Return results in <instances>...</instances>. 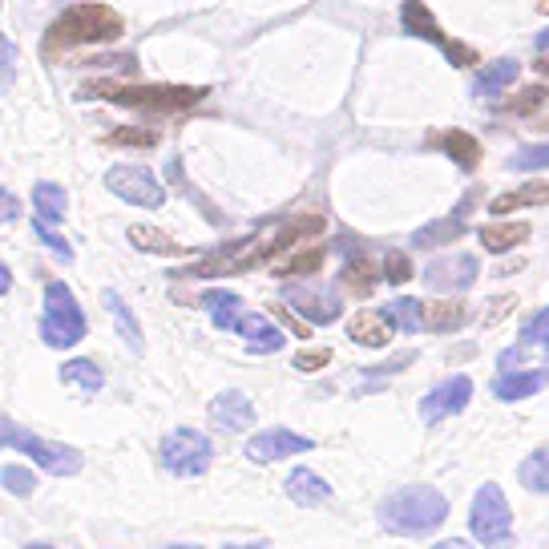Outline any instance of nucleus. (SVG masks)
Listing matches in <instances>:
<instances>
[{
	"label": "nucleus",
	"mask_w": 549,
	"mask_h": 549,
	"mask_svg": "<svg viewBox=\"0 0 549 549\" xmlns=\"http://www.w3.org/2000/svg\"><path fill=\"white\" fill-rule=\"evenodd\" d=\"M122 17L109 9V5H97V0H85V5H69L41 37V53L45 57H61L69 49H81V45H114L122 37Z\"/></svg>",
	"instance_id": "nucleus-1"
},
{
	"label": "nucleus",
	"mask_w": 549,
	"mask_h": 549,
	"mask_svg": "<svg viewBox=\"0 0 549 549\" xmlns=\"http://www.w3.org/2000/svg\"><path fill=\"white\" fill-rule=\"evenodd\" d=\"M445 517H449V501L428 485H404L388 493L376 509L380 529L396 537H428L445 525Z\"/></svg>",
	"instance_id": "nucleus-2"
},
{
	"label": "nucleus",
	"mask_w": 549,
	"mask_h": 549,
	"mask_svg": "<svg viewBox=\"0 0 549 549\" xmlns=\"http://www.w3.org/2000/svg\"><path fill=\"white\" fill-rule=\"evenodd\" d=\"M85 93L105 97L114 105L146 109V114H178V109L198 105L210 89H202V85H114V81H89Z\"/></svg>",
	"instance_id": "nucleus-3"
},
{
	"label": "nucleus",
	"mask_w": 549,
	"mask_h": 549,
	"mask_svg": "<svg viewBox=\"0 0 549 549\" xmlns=\"http://www.w3.org/2000/svg\"><path fill=\"white\" fill-rule=\"evenodd\" d=\"M89 332V323L81 315V303L73 299L69 283L53 279L45 287V315H41V340L49 348H73L81 344V336Z\"/></svg>",
	"instance_id": "nucleus-4"
},
{
	"label": "nucleus",
	"mask_w": 549,
	"mask_h": 549,
	"mask_svg": "<svg viewBox=\"0 0 549 549\" xmlns=\"http://www.w3.org/2000/svg\"><path fill=\"white\" fill-rule=\"evenodd\" d=\"M0 436H5V449H17V453L33 457L49 477H73V473H81V453L77 449L57 445V441H41V436H33L29 428H17L9 416H5V424H0Z\"/></svg>",
	"instance_id": "nucleus-5"
},
{
	"label": "nucleus",
	"mask_w": 549,
	"mask_h": 549,
	"mask_svg": "<svg viewBox=\"0 0 549 549\" xmlns=\"http://www.w3.org/2000/svg\"><path fill=\"white\" fill-rule=\"evenodd\" d=\"M210 461H214L210 436H202L198 428H174L158 445V465L174 477H202L210 469Z\"/></svg>",
	"instance_id": "nucleus-6"
},
{
	"label": "nucleus",
	"mask_w": 549,
	"mask_h": 549,
	"mask_svg": "<svg viewBox=\"0 0 549 549\" xmlns=\"http://www.w3.org/2000/svg\"><path fill=\"white\" fill-rule=\"evenodd\" d=\"M509 529H513V513H509V501H505L501 485H493V481L481 485L473 505H469V533L485 545H497V541L509 537Z\"/></svg>",
	"instance_id": "nucleus-7"
},
{
	"label": "nucleus",
	"mask_w": 549,
	"mask_h": 549,
	"mask_svg": "<svg viewBox=\"0 0 549 549\" xmlns=\"http://www.w3.org/2000/svg\"><path fill=\"white\" fill-rule=\"evenodd\" d=\"M400 25H404L408 37H420V41H428V45H441L453 65H473V61H477V53H473L469 45H457L441 25L432 21V13L424 9V0H404V5H400Z\"/></svg>",
	"instance_id": "nucleus-8"
},
{
	"label": "nucleus",
	"mask_w": 549,
	"mask_h": 549,
	"mask_svg": "<svg viewBox=\"0 0 549 549\" xmlns=\"http://www.w3.org/2000/svg\"><path fill=\"white\" fill-rule=\"evenodd\" d=\"M105 186L114 190L122 202L130 206H146V210H158L166 202V190L162 182L146 170V166H114V170H105Z\"/></svg>",
	"instance_id": "nucleus-9"
},
{
	"label": "nucleus",
	"mask_w": 549,
	"mask_h": 549,
	"mask_svg": "<svg viewBox=\"0 0 549 549\" xmlns=\"http://www.w3.org/2000/svg\"><path fill=\"white\" fill-rule=\"evenodd\" d=\"M283 299H287L299 315H307V323H315V327H327V323H336V319L344 315V299H340V291H336V287L287 283Z\"/></svg>",
	"instance_id": "nucleus-10"
},
{
	"label": "nucleus",
	"mask_w": 549,
	"mask_h": 549,
	"mask_svg": "<svg viewBox=\"0 0 549 549\" xmlns=\"http://www.w3.org/2000/svg\"><path fill=\"white\" fill-rule=\"evenodd\" d=\"M311 449H315L311 436H299L291 428H267V432H255L247 441V461L275 465V461H287V457H299V453H311Z\"/></svg>",
	"instance_id": "nucleus-11"
},
{
	"label": "nucleus",
	"mask_w": 549,
	"mask_h": 549,
	"mask_svg": "<svg viewBox=\"0 0 549 549\" xmlns=\"http://www.w3.org/2000/svg\"><path fill=\"white\" fill-rule=\"evenodd\" d=\"M469 400H473V380L469 376H449V380H441L420 400V416H424V424H436V420H445V416L465 412Z\"/></svg>",
	"instance_id": "nucleus-12"
},
{
	"label": "nucleus",
	"mask_w": 549,
	"mask_h": 549,
	"mask_svg": "<svg viewBox=\"0 0 549 549\" xmlns=\"http://www.w3.org/2000/svg\"><path fill=\"white\" fill-rule=\"evenodd\" d=\"M481 275V263L473 255H441L424 267V283L432 291H465Z\"/></svg>",
	"instance_id": "nucleus-13"
},
{
	"label": "nucleus",
	"mask_w": 549,
	"mask_h": 549,
	"mask_svg": "<svg viewBox=\"0 0 549 549\" xmlns=\"http://www.w3.org/2000/svg\"><path fill=\"white\" fill-rule=\"evenodd\" d=\"M473 198L477 194H469L453 214H445V218H436V223H428V227H420L416 235H412V247H420V251H428V247H449V243H457L465 231H469V223H465V214H473Z\"/></svg>",
	"instance_id": "nucleus-14"
},
{
	"label": "nucleus",
	"mask_w": 549,
	"mask_h": 549,
	"mask_svg": "<svg viewBox=\"0 0 549 549\" xmlns=\"http://www.w3.org/2000/svg\"><path fill=\"white\" fill-rule=\"evenodd\" d=\"M210 420L223 432H243V428L255 424V408H251V400L243 392H218L210 400Z\"/></svg>",
	"instance_id": "nucleus-15"
},
{
	"label": "nucleus",
	"mask_w": 549,
	"mask_h": 549,
	"mask_svg": "<svg viewBox=\"0 0 549 549\" xmlns=\"http://www.w3.org/2000/svg\"><path fill=\"white\" fill-rule=\"evenodd\" d=\"M344 247H348V263H344V271H340V283H344L348 291H356V295H368V291L380 283V267L372 263V255L360 251L356 239H344Z\"/></svg>",
	"instance_id": "nucleus-16"
},
{
	"label": "nucleus",
	"mask_w": 549,
	"mask_h": 549,
	"mask_svg": "<svg viewBox=\"0 0 549 549\" xmlns=\"http://www.w3.org/2000/svg\"><path fill=\"white\" fill-rule=\"evenodd\" d=\"M348 340L360 348H388L392 340V319L384 311H356L348 319Z\"/></svg>",
	"instance_id": "nucleus-17"
},
{
	"label": "nucleus",
	"mask_w": 549,
	"mask_h": 549,
	"mask_svg": "<svg viewBox=\"0 0 549 549\" xmlns=\"http://www.w3.org/2000/svg\"><path fill=\"white\" fill-rule=\"evenodd\" d=\"M235 332L247 340V352L251 356H267V352H279L283 348V332L267 319V315H243Z\"/></svg>",
	"instance_id": "nucleus-18"
},
{
	"label": "nucleus",
	"mask_w": 549,
	"mask_h": 549,
	"mask_svg": "<svg viewBox=\"0 0 549 549\" xmlns=\"http://www.w3.org/2000/svg\"><path fill=\"white\" fill-rule=\"evenodd\" d=\"M202 307L210 311V323L218 327V332H235L239 319L247 315V311H243V299H239L235 291H223V287H210V291L202 295Z\"/></svg>",
	"instance_id": "nucleus-19"
},
{
	"label": "nucleus",
	"mask_w": 549,
	"mask_h": 549,
	"mask_svg": "<svg viewBox=\"0 0 549 549\" xmlns=\"http://www.w3.org/2000/svg\"><path fill=\"white\" fill-rule=\"evenodd\" d=\"M287 497H291L295 505H303V509H315V505L332 501V485H327L319 473H311V469H295V473L287 477Z\"/></svg>",
	"instance_id": "nucleus-20"
},
{
	"label": "nucleus",
	"mask_w": 549,
	"mask_h": 549,
	"mask_svg": "<svg viewBox=\"0 0 549 549\" xmlns=\"http://www.w3.org/2000/svg\"><path fill=\"white\" fill-rule=\"evenodd\" d=\"M432 146L445 150L461 170H477V162H481V142H477L473 134H465V130H445V134H436Z\"/></svg>",
	"instance_id": "nucleus-21"
},
{
	"label": "nucleus",
	"mask_w": 549,
	"mask_h": 549,
	"mask_svg": "<svg viewBox=\"0 0 549 549\" xmlns=\"http://www.w3.org/2000/svg\"><path fill=\"white\" fill-rule=\"evenodd\" d=\"M545 202H549V182H525V186H517V190L497 194V198L489 202V210H493L497 218H505V214H513V210H525V206H545Z\"/></svg>",
	"instance_id": "nucleus-22"
},
{
	"label": "nucleus",
	"mask_w": 549,
	"mask_h": 549,
	"mask_svg": "<svg viewBox=\"0 0 549 549\" xmlns=\"http://www.w3.org/2000/svg\"><path fill=\"white\" fill-rule=\"evenodd\" d=\"M517 77H521V65H517L513 57H501V61L477 69V77H473V93H477V97H493V93L509 89Z\"/></svg>",
	"instance_id": "nucleus-23"
},
{
	"label": "nucleus",
	"mask_w": 549,
	"mask_h": 549,
	"mask_svg": "<svg viewBox=\"0 0 549 549\" xmlns=\"http://www.w3.org/2000/svg\"><path fill=\"white\" fill-rule=\"evenodd\" d=\"M481 247L493 251V255H505V251H517L525 239H529V223H485L477 231Z\"/></svg>",
	"instance_id": "nucleus-24"
},
{
	"label": "nucleus",
	"mask_w": 549,
	"mask_h": 549,
	"mask_svg": "<svg viewBox=\"0 0 549 549\" xmlns=\"http://www.w3.org/2000/svg\"><path fill=\"white\" fill-rule=\"evenodd\" d=\"M545 380H549L545 372H501V376L493 380V396L505 400V404H513V400H525V396L541 392Z\"/></svg>",
	"instance_id": "nucleus-25"
},
{
	"label": "nucleus",
	"mask_w": 549,
	"mask_h": 549,
	"mask_svg": "<svg viewBox=\"0 0 549 549\" xmlns=\"http://www.w3.org/2000/svg\"><path fill=\"white\" fill-rule=\"evenodd\" d=\"M424 323L428 332H457V327L469 323V307L461 299H436L424 307Z\"/></svg>",
	"instance_id": "nucleus-26"
},
{
	"label": "nucleus",
	"mask_w": 549,
	"mask_h": 549,
	"mask_svg": "<svg viewBox=\"0 0 549 549\" xmlns=\"http://www.w3.org/2000/svg\"><path fill=\"white\" fill-rule=\"evenodd\" d=\"M101 303H105V311L114 315V323H118V332H122V340L134 348V352H142L146 344H142V332H138V319H134V311L126 307V299L118 295V291H101Z\"/></svg>",
	"instance_id": "nucleus-27"
},
{
	"label": "nucleus",
	"mask_w": 549,
	"mask_h": 549,
	"mask_svg": "<svg viewBox=\"0 0 549 549\" xmlns=\"http://www.w3.org/2000/svg\"><path fill=\"white\" fill-rule=\"evenodd\" d=\"M517 481H521V489H529V493H545V497H549V445L533 449V453L521 461Z\"/></svg>",
	"instance_id": "nucleus-28"
},
{
	"label": "nucleus",
	"mask_w": 549,
	"mask_h": 549,
	"mask_svg": "<svg viewBox=\"0 0 549 549\" xmlns=\"http://www.w3.org/2000/svg\"><path fill=\"white\" fill-rule=\"evenodd\" d=\"M33 206H37V218L49 227L65 223V190L57 182H37L33 186Z\"/></svg>",
	"instance_id": "nucleus-29"
},
{
	"label": "nucleus",
	"mask_w": 549,
	"mask_h": 549,
	"mask_svg": "<svg viewBox=\"0 0 549 549\" xmlns=\"http://www.w3.org/2000/svg\"><path fill=\"white\" fill-rule=\"evenodd\" d=\"M384 315L392 319V327H400V332H428V323H424V303L420 299H412V295H404V299H392L388 307H384Z\"/></svg>",
	"instance_id": "nucleus-30"
},
{
	"label": "nucleus",
	"mask_w": 549,
	"mask_h": 549,
	"mask_svg": "<svg viewBox=\"0 0 549 549\" xmlns=\"http://www.w3.org/2000/svg\"><path fill=\"white\" fill-rule=\"evenodd\" d=\"M130 243L138 247V251H150V255H190L182 243H174L166 231H158V227H130Z\"/></svg>",
	"instance_id": "nucleus-31"
},
{
	"label": "nucleus",
	"mask_w": 549,
	"mask_h": 549,
	"mask_svg": "<svg viewBox=\"0 0 549 549\" xmlns=\"http://www.w3.org/2000/svg\"><path fill=\"white\" fill-rule=\"evenodd\" d=\"M61 380H65L69 388L85 392V396L101 392V384H105V376H101V368H97L93 360H69V364H61Z\"/></svg>",
	"instance_id": "nucleus-32"
},
{
	"label": "nucleus",
	"mask_w": 549,
	"mask_h": 549,
	"mask_svg": "<svg viewBox=\"0 0 549 549\" xmlns=\"http://www.w3.org/2000/svg\"><path fill=\"white\" fill-rule=\"evenodd\" d=\"M323 259H327V251H323V247H307V251L291 255L287 263H279V267H275V275H279V279H295V275H315V271L323 267Z\"/></svg>",
	"instance_id": "nucleus-33"
},
{
	"label": "nucleus",
	"mask_w": 549,
	"mask_h": 549,
	"mask_svg": "<svg viewBox=\"0 0 549 549\" xmlns=\"http://www.w3.org/2000/svg\"><path fill=\"white\" fill-rule=\"evenodd\" d=\"M505 166L517 170V174H525V170H545V166H549V146H521Z\"/></svg>",
	"instance_id": "nucleus-34"
},
{
	"label": "nucleus",
	"mask_w": 549,
	"mask_h": 549,
	"mask_svg": "<svg viewBox=\"0 0 549 549\" xmlns=\"http://www.w3.org/2000/svg\"><path fill=\"white\" fill-rule=\"evenodd\" d=\"M521 344L549 348V307H541L533 319H525V327H521Z\"/></svg>",
	"instance_id": "nucleus-35"
},
{
	"label": "nucleus",
	"mask_w": 549,
	"mask_h": 549,
	"mask_svg": "<svg viewBox=\"0 0 549 549\" xmlns=\"http://www.w3.org/2000/svg\"><path fill=\"white\" fill-rule=\"evenodd\" d=\"M0 477H5V489L13 497H33V489H37V477L29 469H21V465H5V469H0Z\"/></svg>",
	"instance_id": "nucleus-36"
},
{
	"label": "nucleus",
	"mask_w": 549,
	"mask_h": 549,
	"mask_svg": "<svg viewBox=\"0 0 549 549\" xmlns=\"http://www.w3.org/2000/svg\"><path fill=\"white\" fill-rule=\"evenodd\" d=\"M384 279L396 283V287H404V283L412 279V259H408L404 251H388V255H384Z\"/></svg>",
	"instance_id": "nucleus-37"
},
{
	"label": "nucleus",
	"mask_w": 549,
	"mask_h": 549,
	"mask_svg": "<svg viewBox=\"0 0 549 549\" xmlns=\"http://www.w3.org/2000/svg\"><path fill=\"white\" fill-rule=\"evenodd\" d=\"M545 101V89L541 85H533V89H525V93H517L513 101H501V109L505 114H517V118H525V114H533V109Z\"/></svg>",
	"instance_id": "nucleus-38"
},
{
	"label": "nucleus",
	"mask_w": 549,
	"mask_h": 549,
	"mask_svg": "<svg viewBox=\"0 0 549 549\" xmlns=\"http://www.w3.org/2000/svg\"><path fill=\"white\" fill-rule=\"evenodd\" d=\"M33 231H37V239H41V243H45V247H49L57 259H61V263H69V259H73V247H69V243H65V239H61V235H57L49 223H41V218H33Z\"/></svg>",
	"instance_id": "nucleus-39"
},
{
	"label": "nucleus",
	"mask_w": 549,
	"mask_h": 549,
	"mask_svg": "<svg viewBox=\"0 0 549 549\" xmlns=\"http://www.w3.org/2000/svg\"><path fill=\"white\" fill-rule=\"evenodd\" d=\"M105 142H114V146H142V150H150V146H158V134H154V130H134V126H126V130H114Z\"/></svg>",
	"instance_id": "nucleus-40"
},
{
	"label": "nucleus",
	"mask_w": 549,
	"mask_h": 549,
	"mask_svg": "<svg viewBox=\"0 0 549 549\" xmlns=\"http://www.w3.org/2000/svg\"><path fill=\"white\" fill-rule=\"evenodd\" d=\"M327 360H332V352H327V348H311V352H299L291 364H295L299 372H319Z\"/></svg>",
	"instance_id": "nucleus-41"
},
{
	"label": "nucleus",
	"mask_w": 549,
	"mask_h": 549,
	"mask_svg": "<svg viewBox=\"0 0 549 549\" xmlns=\"http://www.w3.org/2000/svg\"><path fill=\"white\" fill-rule=\"evenodd\" d=\"M0 198H5V223H17V214H21V202L13 198V190H5Z\"/></svg>",
	"instance_id": "nucleus-42"
},
{
	"label": "nucleus",
	"mask_w": 549,
	"mask_h": 549,
	"mask_svg": "<svg viewBox=\"0 0 549 549\" xmlns=\"http://www.w3.org/2000/svg\"><path fill=\"white\" fill-rule=\"evenodd\" d=\"M432 549H473L469 541H461V537H449V541H436Z\"/></svg>",
	"instance_id": "nucleus-43"
},
{
	"label": "nucleus",
	"mask_w": 549,
	"mask_h": 549,
	"mask_svg": "<svg viewBox=\"0 0 549 549\" xmlns=\"http://www.w3.org/2000/svg\"><path fill=\"white\" fill-rule=\"evenodd\" d=\"M5 81H13V41L5 37Z\"/></svg>",
	"instance_id": "nucleus-44"
},
{
	"label": "nucleus",
	"mask_w": 549,
	"mask_h": 549,
	"mask_svg": "<svg viewBox=\"0 0 549 549\" xmlns=\"http://www.w3.org/2000/svg\"><path fill=\"white\" fill-rule=\"evenodd\" d=\"M0 291H5V295L13 291V271L9 267H0Z\"/></svg>",
	"instance_id": "nucleus-45"
},
{
	"label": "nucleus",
	"mask_w": 549,
	"mask_h": 549,
	"mask_svg": "<svg viewBox=\"0 0 549 549\" xmlns=\"http://www.w3.org/2000/svg\"><path fill=\"white\" fill-rule=\"evenodd\" d=\"M537 53H549V29H545V33H537Z\"/></svg>",
	"instance_id": "nucleus-46"
},
{
	"label": "nucleus",
	"mask_w": 549,
	"mask_h": 549,
	"mask_svg": "<svg viewBox=\"0 0 549 549\" xmlns=\"http://www.w3.org/2000/svg\"><path fill=\"white\" fill-rule=\"evenodd\" d=\"M537 73H545V77H549V53H537Z\"/></svg>",
	"instance_id": "nucleus-47"
},
{
	"label": "nucleus",
	"mask_w": 549,
	"mask_h": 549,
	"mask_svg": "<svg viewBox=\"0 0 549 549\" xmlns=\"http://www.w3.org/2000/svg\"><path fill=\"white\" fill-rule=\"evenodd\" d=\"M227 549H267V541H255V545H235V541H227Z\"/></svg>",
	"instance_id": "nucleus-48"
},
{
	"label": "nucleus",
	"mask_w": 549,
	"mask_h": 549,
	"mask_svg": "<svg viewBox=\"0 0 549 549\" xmlns=\"http://www.w3.org/2000/svg\"><path fill=\"white\" fill-rule=\"evenodd\" d=\"M25 549H57V545H45V541H33V545H25Z\"/></svg>",
	"instance_id": "nucleus-49"
},
{
	"label": "nucleus",
	"mask_w": 549,
	"mask_h": 549,
	"mask_svg": "<svg viewBox=\"0 0 549 549\" xmlns=\"http://www.w3.org/2000/svg\"><path fill=\"white\" fill-rule=\"evenodd\" d=\"M537 13H545V17H549V0H537Z\"/></svg>",
	"instance_id": "nucleus-50"
},
{
	"label": "nucleus",
	"mask_w": 549,
	"mask_h": 549,
	"mask_svg": "<svg viewBox=\"0 0 549 549\" xmlns=\"http://www.w3.org/2000/svg\"><path fill=\"white\" fill-rule=\"evenodd\" d=\"M166 549H202V545H166Z\"/></svg>",
	"instance_id": "nucleus-51"
},
{
	"label": "nucleus",
	"mask_w": 549,
	"mask_h": 549,
	"mask_svg": "<svg viewBox=\"0 0 549 549\" xmlns=\"http://www.w3.org/2000/svg\"><path fill=\"white\" fill-rule=\"evenodd\" d=\"M541 130H545V134H549V118H545V122H541Z\"/></svg>",
	"instance_id": "nucleus-52"
}]
</instances>
